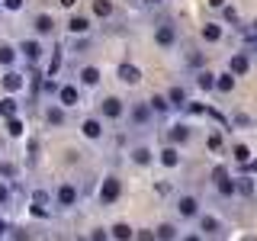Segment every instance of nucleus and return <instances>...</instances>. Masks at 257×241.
Listing matches in <instances>:
<instances>
[{
	"label": "nucleus",
	"instance_id": "nucleus-26",
	"mask_svg": "<svg viewBox=\"0 0 257 241\" xmlns=\"http://www.w3.org/2000/svg\"><path fill=\"white\" fill-rule=\"evenodd\" d=\"M151 109L167 112V109H171V100H167V96H151Z\"/></svg>",
	"mask_w": 257,
	"mask_h": 241
},
{
	"label": "nucleus",
	"instance_id": "nucleus-53",
	"mask_svg": "<svg viewBox=\"0 0 257 241\" xmlns=\"http://www.w3.org/2000/svg\"><path fill=\"white\" fill-rule=\"evenodd\" d=\"M148 4H161V0H148Z\"/></svg>",
	"mask_w": 257,
	"mask_h": 241
},
{
	"label": "nucleus",
	"instance_id": "nucleus-43",
	"mask_svg": "<svg viewBox=\"0 0 257 241\" xmlns=\"http://www.w3.org/2000/svg\"><path fill=\"white\" fill-rule=\"evenodd\" d=\"M209 148H212V151L222 148V139H219V135H209Z\"/></svg>",
	"mask_w": 257,
	"mask_h": 241
},
{
	"label": "nucleus",
	"instance_id": "nucleus-22",
	"mask_svg": "<svg viewBox=\"0 0 257 241\" xmlns=\"http://www.w3.org/2000/svg\"><path fill=\"white\" fill-rule=\"evenodd\" d=\"M36 29L42 32V36H48V32L55 29V23H52V16H36Z\"/></svg>",
	"mask_w": 257,
	"mask_h": 241
},
{
	"label": "nucleus",
	"instance_id": "nucleus-7",
	"mask_svg": "<svg viewBox=\"0 0 257 241\" xmlns=\"http://www.w3.org/2000/svg\"><path fill=\"white\" fill-rule=\"evenodd\" d=\"M119 77H122L125 84H139V80H142V71L135 68V64H119Z\"/></svg>",
	"mask_w": 257,
	"mask_h": 241
},
{
	"label": "nucleus",
	"instance_id": "nucleus-21",
	"mask_svg": "<svg viewBox=\"0 0 257 241\" xmlns=\"http://www.w3.org/2000/svg\"><path fill=\"white\" fill-rule=\"evenodd\" d=\"M215 87H219L222 93H231V87H235V77H231V71H228V74H219V80H215Z\"/></svg>",
	"mask_w": 257,
	"mask_h": 241
},
{
	"label": "nucleus",
	"instance_id": "nucleus-6",
	"mask_svg": "<svg viewBox=\"0 0 257 241\" xmlns=\"http://www.w3.org/2000/svg\"><path fill=\"white\" fill-rule=\"evenodd\" d=\"M177 209H180V215H196L199 212V199L196 196H180V203H177Z\"/></svg>",
	"mask_w": 257,
	"mask_h": 241
},
{
	"label": "nucleus",
	"instance_id": "nucleus-25",
	"mask_svg": "<svg viewBox=\"0 0 257 241\" xmlns=\"http://www.w3.org/2000/svg\"><path fill=\"white\" fill-rule=\"evenodd\" d=\"M45 119H48L52 126H61V123H64V112H61V106H52V109L45 112Z\"/></svg>",
	"mask_w": 257,
	"mask_h": 241
},
{
	"label": "nucleus",
	"instance_id": "nucleus-35",
	"mask_svg": "<svg viewBox=\"0 0 257 241\" xmlns=\"http://www.w3.org/2000/svg\"><path fill=\"white\" fill-rule=\"evenodd\" d=\"M42 90H45V93H61V87L55 84V77H45V80H42Z\"/></svg>",
	"mask_w": 257,
	"mask_h": 241
},
{
	"label": "nucleus",
	"instance_id": "nucleus-31",
	"mask_svg": "<svg viewBox=\"0 0 257 241\" xmlns=\"http://www.w3.org/2000/svg\"><path fill=\"white\" fill-rule=\"evenodd\" d=\"M58 68H61V52H55V55H52V61H48V77L58 74Z\"/></svg>",
	"mask_w": 257,
	"mask_h": 241
},
{
	"label": "nucleus",
	"instance_id": "nucleus-42",
	"mask_svg": "<svg viewBox=\"0 0 257 241\" xmlns=\"http://www.w3.org/2000/svg\"><path fill=\"white\" fill-rule=\"evenodd\" d=\"M225 177H228V171H225V167H215V171H212V180H215V183L225 180Z\"/></svg>",
	"mask_w": 257,
	"mask_h": 241
},
{
	"label": "nucleus",
	"instance_id": "nucleus-13",
	"mask_svg": "<svg viewBox=\"0 0 257 241\" xmlns=\"http://www.w3.org/2000/svg\"><path fill=\"white\" fill-rule=\"evenodd\" d=\"M68 29L74 32V36H84L87 29H90V23L84 20V16H71V23H68Z\"/></svg>",
	"mask_w": 257,
	"mask_h": 241
},
{
	"label": "nucleus",
	"instance_id": "nucleus-20",
	"mask_svg": "<svg viewBox=\"0 0 257 241\" xmlns=\"http://www.w3.org/2000/svg\"><path fill=\"white\" fill-rule=\"evenodd\" d=\"M215 187H219L222 196H235V193H238V183H235V180H228V177H225V180H219Z\"/></svg>",
	"mask_w": 257,
	"mask_h": 241
},
{
	"label": "nucleus",
	"instance_id": "nucleus-10",
	"mask_svg": "<svg viewBox=\"0 0 257 241\" xmlns=\"http://www.w3.org/2000/svg\"><path fill=\"white\" fill-rule=\"evenodd\" d=\"M23 55H26L29 61H39L42 58V45H39L36 39H29V42H23Z\"/></svg>",
	"mask_w": 257,
	"mask_h": 241
},
{
	"label": "nucleus",
	"instance_id": "nucleus-47",
	"mask_svg": "<svg viewBox=\"0 0 257 241\" xmlns=\"http://www.w3.org/2000/svg\"><path fill=\"white\" fill-rule=\"evenodd\" d=\"M93 241H106V231H93Z\"/></svg>",
	"mask_w": 257,
	"mask_h": 241
},
{
	"label": "nucleus",
	"instance_id": "nucleus-37",
	"mask_svg": "<svg viewBox=\"0 0 257 241\" xmlns=\"http://www.w3.org/2000/svg\"><path fill=\"white\" fill-rule=\"evenodd\" d=\"M32 215H36V219H45V215H48V209H45L42 203H32Z\"/></svg>",
	"mask_w": 257,
	"mask_h": 241
},
{
	"label": "nucleus",
	"instance_id": "nucleus-18",
	"mask_svg": "<svg viewBox=\"0 0 257 241\" xmlns=\"http://www.w3.org/2000/svg\"><path fill=\"white\" fill-rule=\"evenodd\" d=\"M0 116H7V119L16 116V100L13 96H4V100H0Z\"/></svg>",
	"mask_w": 257,
	"mask_h": 241
},
{
	"label": "nucleus",
	"instance_id": "nucleus-4",
	"mask_svg": "<svg viewBox=\"0 0 257 241\" xmlns=\"http://www.w3.org/2000/svg\"><path fill=\"white\" fill-rule=\"evenodd\" d=\"M77 203V187L74 183H61V190H58V206H74Z\"/></svg>",
	"mask_w": 257,
	"mask_h": 241
},
{
	"label": "nucleus",
	"instance_id": "nucleus-15",
	"mask_svg": "<svg viewBox=\"0 0 257 241\" xmlns=\"http://www.w3.org/2000/svg\"><path fill=\"white\" fill-rule=\"evenodd\" d=\"M203 39H206V42H219V39H222V26L206 23V26H203Z\"/></svg>",
	"mask_w": 257,
	"mask_h": 241
},
{
	"label": "nucleus",
	"instance_id": "nucleus-12",
	"mask_svg": "<svg viewBox=\"0 0 257 241\" xmlns=\"http://www.w3.org/2000/svg\"><path fill=\"white\" fill-rule=\"evenodd\" d=\"M112 238H116V241H132V238H135V231L128 228L125 222H119V225H112Z\"/></svg>",
	"mask_w": 257,
	"mask_h": 241
},
{
	"label": "nucleus",
	"instance_id": "nucleus-24",
	"mask_svg": "<svg viewBox=\"0 0 257 241\" xmlns=\"http://www.w3.org/2000/svg\"><path fill=\"white\" fill-rule=\"evenodd\" d=\"M13 58H16V48L13 45H0V64H13Z\"/></svg>",
	"mask_w": 257,
	"mask_h": 241
},
{
	"label": "nucleus",
	"instance_id": "nucleus-32",
	"mask_svg": "<svg viewBox=\"0 0 257 241\" xmlns=\"http://www.w3.org/2000/svg\"><path fill=\"white\" fill-rule=\"evenodd\" d=\"M238 193H244V196H254V183L247 180V177H241V180H238Z\"/></svg>",
	"mask_w": 257,
	"mask_h": 241
},
{
	"label": "nucleus",
	"instance_id": "nucleus-36",
	"mask_svg": "<svg viewBox=\"0 0 257 241\" xmlns=\"http://www.w3.org/2000/svg\"><path fill=\"white\" fill-rule=\"evenodd\" d=\"M148 112H151V103H148V106H135V112H132L135 123H145V119H148Z\"/></svg>",
	"mask_w": 257,
	"mask_h": 241
},
{
	"label": "nucleus",
	"instance_id": "nucleus-28",
	"mask_svg": "<svg viewBox=\"0 0 257 241\" xmlns=\"http://www.w3.org/2000/svg\"><path fill=\"white\" fill-rule=\"evenodd\" d=\"M93 13L96 16H109L112 13V4H109V0H96V4H93Z\"/></svg>",
	"mask_w": 257,
	"mask_h": 241
},
{
	"label": "nucleus",
	"instance_id": "nucleus-1",
	"mask_svg": "<svg viewBox=\"0 0 257 241\" xmlns=\"http://www.w3.org/2000/svg\"><path fill=\"white\" fill-rule=\"evenodd\" d=\"M119 193H122V183H119L116 177H106V180H103V187H100V203H103V206L116 203Z\"/></svg>",
	"mask_w": 257,
	"mask_h": 241
},
{
	"label": "nucleus",
	"instance_id": "nucleus-8",
	"mask_svg": "<svg viewBox=\"0 0 257 241\" xmlns=\"http://www.w3.org/2000/svg\"><path fill=\"white\" fill-rule=\"evenodd\" d=\"M23 84H26V80H23V74H16V71H7V74H4V87H7L10 93L23 90Z\"/></svg>",
	"mask_w": 257,
	"mask_h": 241
},
{
	"label": "nucleus",
	"instance_id": "nucleus-51",
	"mask_svg": "<svg viewBox=\"0 0 257 241\" xmlns=\"http://www.w3.org/2000/svg\"><path fill=\"white\" fill-rule=\"evenodd\" d=\"M77 4V0H61V7H74Z\"/></svg>",
	"mask_w": 257,
	"mask_h": 241
},
{
	"label": "nucleus",
	"instance_id": "nucleus-19",
	"mask_svg": "<svg viewBox=\"0 0 257 241\" xmlns=\"http://www.w3.org/2000/svg\"><path fill=\"white\" fill-rule=\"evenodd\" d=\"M167 135H171V142L177 145V142H187L190 139V129L187 126H171V132H167Z\"/></svg>",
	"mask_w": 257,
	"mask_h": 241
},
{
	"label": "nucleus",
	"instance_id": "nucleus-5",
	"mask_svg": "<svg viewBox=\"0 0 257 241\" xmlns=\"http://www.w3.org/2000/svg\"><path fill=\"white\" fill-rule=\"evenodd\" d=\"M103 116H106V119H119V116H122V100L106 96V100H103Z\"/></svg>",
	"mask_w": 257,
	"mask_h": 241
},
{
	"label": "nucleus",
	"instance_id": "nucleus-49",
	"mask_svg": "<svg viewBox=\"0 0 257 241\" xmlns=\"http://www.w3.org/2000/svg\"><path fill=\"white\" fill-rule=\"evenodd\" d=\"M209 7H225V0H206Z\"/></svg>",
	"mask_w": 257,
	"mask_h": 241
},
{
	"label": "nucleus",
	"instance_id": "nucleus-39",
	"mask_svg": "<svg viewBox=\"0 0 257 241\" xmlns=\"http://www.w3.org/2000/svg\"><path fill=\"white\" fill-rule=\"evenodd\" d=\"M187 109L193 112V116H203V112H206V106H203V103H187Z\"/></svg>",
	"mask_w": 257,
	"mask_h": 241
},
{
	"label": "nucleus",
	"instance_id": "nucleus-34",
	"mask_svg": "<svg viewBox=\"0 0 257 241\" xmlns=\"http://www.w3.org/2000/svg\"><path fill=\"white\" fill-rule=\"evenodd\" d=\"M174 238V225H161L158 228V241H171Z\"/></svg>",
	"mask_w": 257,
	"mask_h": 241
},
{
	"label": "nucleus",
	"instance_id": "nucleus-44",
	"mask_svg": "<svg viewBox=\"0 0 257 241\" xmlns=\"http://www.w3.org/2000/svg\"><path fill=\"white\" fill-rule=\"evenodd\" d=\"M4 203H10V190H7L4 183H0V206H4Z\"/></svg>",
	"mask_w": 257,
	"mask_h": 241
},
{
	"label": "nucleus",
	"instance_id": "nucleus-29",
	"mask_svg": "<svg viewBox=\"0 0 257 241\" xmlns=\"http://www.w3.org/2000/svg\"><path fill=\"white\" fill-rule=\"evenodd\" d=\"M199 225H203V231H219V219H215V215H203Z\"/></svg>",
	"mask_w": 257,
	"mask_h": 241
},
{
	"label": "nucleus",
	"instance_id": "nucleus-33",
	"mask_svg": "<svg viewBox=\"0 0 257 241\" xmlns=\"http://www.w3.org/2000/svg\"><path fill=\"white\" fill-rule=\"evenodd\" d=\"M7 132H10V135H23V123H20V119H7Z\"/></svg>",
	"mask_w": 257,
	"mask_h": 241
},
{
	"label": "nucleus",
	"instance_id": "nucleus-38",
	"mask_svg": "<svg viewBox=\"0 0 257 241\" xmlns=\"http://www.w3.org/2000/svg\"><path fill=\"white\" fill-rule=\"evenodd\" d=\"M32 203H42V206H45V203H48V193H45V190H36V193H32Z\"/></svg>",
	"mask_w": 257,
	"mask_h": 241
},
{
	"label": "nucleus",
	"instance_id": "nucleus-16",
	"mask_svg": "<svg viewBox=\"0 0 257 241\" xmlns=\"http://www.w3.org/2000/svg\"><path fill=\"white\" fill-rule=\"evenodd\" d=\"M161 164H164V167H177V164H180L177 148H164V151H161Z\"/></svg>",
	"mask_w": 257,
	"mask_h": 241
},
{
	"label": "nucleus",
	"instance_id": "nucleus-11",
	"mask_svg": "<svg viewBox=\"0 0 257 241\" xmlns=\"http://www.w3.org/2000/svg\"><path fill=\"white\" fill-rule=\"evenodd\" d=\"M58 100H61V106H77V87H61Z\"/></svg>",
	"mask_w": 257,
	"mask_h": 241
},
{
	"label": "nucleus",
	"instance_id": "nucleus-2",
	"mask_svg": "<svg viewBox=\"0 0 257 241\" xmlns=\"http://www.w3.org/2000/svg\"><path fill=\"white\" fill-rule=\"evenodd\" d=\"M155 42H158L161 48H171V45L177 42V29H174V26H158V29H155Z\"/></svg>",
	"mask_w": 257,
	"mask_h": 241
},
{
	"label": "nucleus",
	"instance_id": "nucleus-45",
	"mask_svg": "<svg viewBox=\"0 0 257 241\" xmlns=\"http://www.w3.org/2000/svg\"><path fill=\"white\" fill-rule=\"evenodd\" d=\"M0 174H4V177H13V164H0Z\"/></svg>",
	"mask_w": 257,
	"mask_h": 241
},
{
	"label": "nucleus",
	"instance_id": "nucleus-50",
	"mask_svg": "<svg viewBox=\"0 0 257 241\" xmlns=\"http://www.w3.org/2000/svg\"><path fill=\"white\" fill-rule=\"evenodd\" d=\"M183 241H203V238H199V235H187V238H183Z\"/></svg>",
	"mask_w": 257,
	"mask_h": 241
},
{
	"label": "nucleus",
	"instance_id": "nucleus-48",
	"mask_svg": "<svg viewBox=\"0 0 257 241\" xmlns=\"http://www.w3.org/2000/svg\"><path fill=\"white\" fill-rule=\"evenodd\" d=\"M247 39H251V42H257V23H254V29L247 32Z\"/></svg>",
	"mask_w": 257,
	"mask_h": 241
},
{
	"label": "nucleus",
	"instance_id": "nucleus-17",
	"mask_svg": "<svg viewBox=\"0 0 257 241\" xmlns=\"http://www.w3.org/2000/svg\"><path fill=\"white\" fill-rule=\"evenodd\" d=\"M167 100H171V106H187V90H183V87H174V90L167 93Z\"/></svg>",
	"mask_w": 257,
	"mask_h": 241
},
{
	"label": "nucleus",
	"instance_id": "nucleus-3",
	"mask_svg": "<svg viewBox=\"0 0 257 241\" xmlns=\"http://www.w3.org/2000/svg\"><path fill=\"white\" fill-rule=\"evenodd\" d=\"M247 68H251V61H247V55H244V52L231 55V61H228V71H231V74H235V77L247 74Z\"/></svg>",
	"mask_w": 257,
	"mask_h": 241
},
{
	"label": "nucleus",
	"instance_id": "nucleus-27",
	"mask_svg": "<svg viewBox=\"0 0 257 241\" xmlns=\"http://www.w3.org/2000/svg\"><path fill=\"white\" fill-rule=\"evenodd\" d=\"M132 161H135V164H148V161H151V151L148 148H135L132 151Z\"/></svg>",
	"mask_w": 257,
	"mask_h": 241
},
{
	"label": "nucleus",
	"instance_id": "nucleus-40",
	"mask_svg": "<svg viewBox=\"0 0 257 241\" xmlns=\"http://www.w3.org/2000/svg\"><path fill=\"white\" fill-rule=\"evenodd\" d=\"M135 238H139V241H158V231H139Z\"/></svg>",
	"mask_w": 257,
	"mask_h": 241
},
{
	"label": "nucleus",
	"instance_id": "nucleus-9",
	"mask_svg": "<svg viewBox=\"0 0 257 241\" xmlns=\"http://www.w3.org/2000/svg\"><path fill=\"white\" fill-rule=\"evenodd\" d=\"M80 132H84L87 139H100V135H103V126H100V119H84Z\"/></svg>",
	"mask_w": 257,
	"mask_h": 241
},
{
	"label": "nucleus",
	"instance_id": "nucleus-54",
	"mask_svg": "<svg viewBox=\"0 0 257 241\" xmlns=\"http://www.w3.org/2000/svg\"><path fill=\"white\" fill-rule=\"evenodd\" d=\"M0 4H4V0H0Z\"/></svg>",
	"mask_w": 257,
	"mask_h": 241
},
{
	"label": "nucleus",
	"instance_id": "nucleus-30",
	"mask_svg": "<svg viewBox=\"0 0 257 241\" xmlns=\"http://www.w3.org/2000/svg\"><path fill=\"white\" fill-rule=\"evenodd\" d=\"M235 161L238 164H247V161H251V151H247L244 145H235Z\"/></svg>",
	"mask_w": 257,
	"mask_h": 241
},
{
	"label": "nucleus",
	"instance_id": "nucleus-23",
	"mask_svg": "<svg viewBox=\"0 0 257 241\" xmlns=\"http://www.w3.org/2000/svg\"><path fill=\"white\" fill-rule=\"evenodd\" d=\"M80 80H84L87 87H93L96 80H100V71H96V68H84V71H80Z\"/></svg>",
	"mask_w": 257,
	"mask_h": 241
},
{
	"label": "nucleus",
	"instance_id": "nucleus-14",
	"mask_svg": "<svg viewBox=\"0 0 257 241\" xmlns=\"http://www.w3.org/2000/svg\"><path fill=\"white\" fill-rule=\"evenodd\" d=\"M215 80H219V77H215L212 71H199V74H196V84L203 87V90H212V87H215Z\"/></svg>",
	"mask_w": 257,
	"mask_h": 241
},
{
	"label": "nucleus",
	"instance_id": "nucleus-41",
	"mask_svg": "<svg viewBox=\"0 0 257 241\" xmlns=\"http://www.w3.org/2000/svg\"><path fill=\"white\" fill-rule=\"evenodd\" d=\"M4 7H7V10H23V0H4Z\"/></svg>",
	"mask_w": 257,
	"mask_h": 241
},
{
	"label": "nucleus",
	"instance_id": "nucleus-46",
	"mask_svg": "<svg viewBox=\"0 0 257 241\" xmlns=\"http://www.w3.org/2000/svg\"><path fill=\"white\" fill-rule=\"evenodd\" d=\"M244 171H251V174H257V158H251V161H247V164H244Z\"/></svg>",
	"mask_w": 257,
	"mask_h": 241
},
{
	"label": "nucleus",
	"instance_id": "nucleus-52",
	"mask_svg": "<svg viewBox=\"0 0 257 241\" xmlns=\"http://www.w3.org/2000/svg\"><path fill=\"white\" fill-rule=\"evenodd\" d=\"M4 231H7V222H4V219H0V235H4Z\"/></svg>",
	"mask_w": 257,
	"mask_h": 241
}]
</instances>
